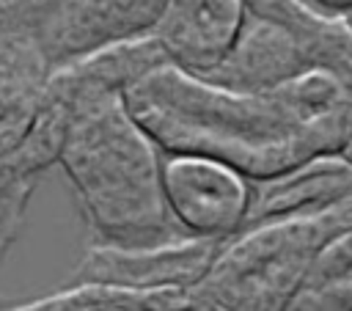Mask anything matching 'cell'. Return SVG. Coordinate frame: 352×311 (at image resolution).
<instances>
[{"mask_svg": "<svg viewBox=\"0 0 352 311\" xmlns=\"http://www.w3.org/2000/svg\"><path fill=\"white\" fill-rule=\"evenodd\" d=\"M58 0H0V154L14 151L44 105L55 69L50 19Z\"/></svg>", "mask_w": 352, "mask_h": 311, "instance_id": "277c9868", "label": "cell"}, {"mask_svg": "<svg viewBox=\"0 0 352 311\" xmlns=\"http://www.w3.org/2000/svg\"><path fill=\"white\" fill-rule=\"evenodd\" d=\"M25 311H176L190 308L187 289H146L113 281H72L50 294L16 303Z\"/></svg>", "mask_w": 352, "mask_h": 311, "instance_id": "4fadbf2b", "label": "cell"}, {"mask_svg": "<svg viewBox=\"0 0 352 311\" xmlns=\"http://www.w3.org/2000/svg\"><path fill=\"white\" fill-rule=\"evenodd\" d=\"M333 204L316 212L242 226L226 237L209 270L187 289L201 311H283L305 281L319 248L338 231Z\"/></svg>", "mask_w": 352, "mask_h": 311, "instance_id": "3957f363", "label": "cell"}, {"mask_svg": "<svg viewBox=\"0 0 352 311\" xmlns=\"http://www.w3.org/2000/svg\"><path fill=\"white\" fill-rule=\"evenodd\" d=\"M223 239L170 237L160 242H94L72 270V281H113L146 289H190L212 264Z\"/></svg>", "mask_w": 352, "mask_h": 311, "instance_id": "8992f818", "label": "cell"}, {"mask_svg": "<svg viewBox=\"0 0 352 311\" xmlns=\"http://www.w3.org/2000/svg\"><path fill=\"white\" fill-rule=\"evenodd\" d=\"M245 14L289 28L314 55L316 69L336 74L352 88V22L308 0H242Z\"/></svg>", "mask_w": 352, "mask_h": 311, "instance_id": "7c38bea8", "label": "cell"}, {"mask_svg": "<svg viewBox=\"0 0 352 311\" xmlns=\"http://www.w3.org/2000/svg\"><path fill=\"white\" fill-rule=\"evenodd\" d=\"M124 99L162 151L206 154L248 179L338 151L352 118V88L324 69L242 91L162 63L132 83Z\"/></svg>", "mask_w": 352, "mask_h": 311, "instance_id": "7a4b0ae2", "label": "cell"}, {"mask_svg": "<svg viewBox=\"0 0 352 311\" xmlns=\"http://www.w3.org/2000/svg\"><path fill=\"white\" fill-rule=\"evenodd\" d=\"M311 3H316L319 8L333 11V14H344V11L352 8V0H311Z\"/></svg>", "mask_w": 352, "mask_h": 311, "instance_id": "9a60e30c", "label": "cell"}, {"mask_svg": "<svg viewBox=\"0 0 352 311\" xmlns=\"http://www.w3.org/2000/svg\"><path fill=\"white\" fill-rule=\"evenodd\" d=\"M311 69H316L311 50L289 28L264 17L245 14L231 52L212 74H206V80L242 91H264Z\"/></svg>", "mask_w": 352, "mask_h": 311, "instance_id": "9c48e42d", "label": "cell"}, {"mask_svg": "<svg viewBox=\"0 0 352 311\" xmlns=\"http://www.w3.org/2000/svg\"><path fill=\"white\" fill-rule=\"evenodd\" d=\"M14 305H16V300H8V297L0 294V308H14Z\"/></svg>", "mask_w": 352, "mask_h": 311, "instance_id": "e0dca14e", "label": "cell"}, {"mask_svg": "<svg viewBox=\"0 0 352 311\" xmlns=\"http://www.w3.org/2000/svg\"><path fill=\"white\" fill-rule=\"evenodd\" d=\"M63 127V113L44 102L25 140L14 151L0 154V261L22 231L25 209L38 179L50 165L58 162Z\"/></svg>", "mask_w": 352, "mask_h": 311, "instance_id": "8fae6325", "label": "cell"}, {"mask_svg": "<svg viewBox=\"0 0 352 311\" xmlns=\"http://www.w3.org/2000/svg\"><path fill=\"white\" fill-rule=\"evenodd\" d=\"M162 195L179 228L226 239L245 223L250 179L223 160L173 151L162 162Z\"/></svg>", "mask_w": 352, "mask_h": 311, "instance_id": "5b68a950", "label": "cell"}, {"mask_svg": "<svg viewBox=\"0 0 352 311\" xmlns=\"http://www.w3.org/2000/svg\"><path fill=\"white\" fill-rule=\"evenodd\" d=\"M242 22V0H168L151 36L168 63L206 77L231 52Z\"/></svg>", "mask_w": 352, "mask_h": 311, "instance_id": "52a82bcc", "label": "cell"}, {"mask_svg": "<svg viewBox=\"0 0 352 311\" xmlns=\"http://www.w3.org/2000/svg\"><path fill=\"white\" fill-rule=\"evenodd\" d=\"M352 193V162L322 151L278 173L250 179V204L242 226L324 209Z\"/></svg>", "mask_w": 352, "mask_h": 311, "instance_id": "30bf717a", "label": "cell"}, {"mask_svg": "<svg viewBox=\"0 0 352 311\" xmlns=\"http://www.w3.org/2000/svg\"><path fill=\"white\" fill-rule=\"evenodd\" d=\"M168 0H58L50 19L55 66L91 50L151 33Z\"/></svg>", "mask_w": 352, "mask_h": 311, "instance_id": "ba28073f", "label": "cell"}, {"mask_svg": "<svg viewBox=\"0 0 352 311\" xmlns=\"http://www.w3.org/2000/svg\"><path fill=\"white\" fill-rule=\"evenodd\" d=\"M289 311H352V226L319 248Z\"/></svg>", "mask_w": 352, "mask_h": 311, "instance_id": "5bb4252c", "label": "cell"}, {"mask_svg": "<svg viewBox=\"0 0 352 311\" xmlns=\"http://www.w3.org/2000/svg\"><path fill=\"white\" fill-rule=\"evenodd\" d=\"M168 63L151 33L58 63L44 99L63 116L58 162L82 220L104 242L179 237L162 195L160 146L129 113L124 91Z\"/></svg>", "mask_w": 352, "mask_h": 311, "instance_id": "6da1fadb", "label": "cell"}, {"mask_svg": "<svg viewBox=\"0 0 352 311\" xmlns=\"http://www.w3.org/2000/svg\"><path fill=\"white\" fill-rule=\"evenodd\" d=\"M338 154H341L344 160H349V162H352V118H349L346 135H344V140H341V146H338Z\"/></svg>", "mask_w": 352, "mask_h": 311, "instance_id": "2e32d148", "label": "cell"}]
</instances>
